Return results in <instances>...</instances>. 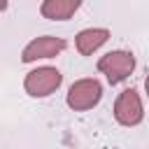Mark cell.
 Wrapping results in <instances>:
<instances>
[{
    "instance_id": "3",
    "label": "cell",
    "mask_w": 149,
    "mask_h": 149,
    "mask_svg": "<svg viewBox=\"0 0 149 149\" xmlns=\"http://www.w3.org/2000/svg\"><path fill=\"white\" fill-rule=\"evenodd\" d=\"M98 70L105 74V79L116 86L121 81H126L133 70H135V56L126 49H114V51H107L105 56L98 58Z\"/></svg>"
},
{
    "instance_id": "2",
    "label": "cell",
    "mask_w": 149,
    "mask_h": 149,
    "mask_svg": "<svg viewBox=\"0 0 149 149\" xmlns=\"http://www.w3.org/2000/svg\"><path fill=\"white\" fill-rule=\"evenodd\" d=\"M61 84H63V74L54 65H40L23 77V91L30 98H47L56 93Z\"/></svg>"
},
{
    "instance_id": "1",
    "label": "cell",
    "mask_w": 149,
    "mask_h": 149,
    "mask_svg": "<svg viewBox=\"0 0 149 149\" xmlns=\"http://www.w3.org/2000/svg\"><path fill=\"white\" fill-rule=\"evenodd\" d=\"M102 100V84L95 77H81L70 84L65 93V102L74 112H88Z\"/></svg>"
},
{
    "instance_id": "8",
    "label": "cell",
    "mask_w": 149,
    "mask_h": 149,
    "mask_svg": "<svg viewBox=\"0 0 149 149\" xmlns=\"http://www.w3.org/2000/svg\"><path fill=\"white\" fill-rule=\"evenodd\" d=\"M144 93H147V100H149V72H147V77H144Z\"/></svg>"
},
{
    "instance_id": "6",
    "label": "cell",
    "mask_w": 149,
    "mask_h": 149,
    "mask_svg": "<svg viewBox=\"0 0 149 149\" xmlns=\"http://www.w3.org/2000/svg\"><path fill=\"white\" fill-rule=\"evenodd\" d=\"M107 40H109V30L107 28H84V30H79L74 35V49H77L79 56H91Z\"/></svg>"
},
{
    "instance_id": "7",
    "label": "cell",
    "mask_w": 149,
    "mask_h": 149,
    "mask_svg": "<svg viewBox=\"0 0 149 149\" xmlns=\"http://www.w3.org/2000/svg\"><path fill=\"white\" fill-rule=\"evenodd\" d=\"M81 7L79 0H44L40 5V14L49 21H68Z\"/></svg>"
},
{
    "instance_id": "4",
    "label": "cell",
    "mask_w": 149,
    "mask_h": 149,
    "mask_svg": "<svg viewBox=\"0 0 149 149\" xmlns=\"http://www.w3.org/2000/svg\"><path fill=\"white\" fill-rule=\"evenodd\" d=\"M114 119L116 123L126 126V128H133V126H140L142 119H144V105H142V98L135 88H123L116 100H114Z\"/></svg>"
},
{
    "instance_id": "5",
    "label": "cell",
    "mask_w": 149,
    "mask_h": 149,
    "mask_svg": "<svg viewBox=\"0 0 149 149\" xmlns=\"http://www.w3.org/2000/svg\"><path fill=\"white\" fill-rule=\"evenodd\" d=\"M68 49V42L63 37H56V35H40V37H33L23 51H21V61L23 63H35V61H42V58H56L58 54H63Z\"/></svg>"
}]
</instances>
